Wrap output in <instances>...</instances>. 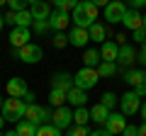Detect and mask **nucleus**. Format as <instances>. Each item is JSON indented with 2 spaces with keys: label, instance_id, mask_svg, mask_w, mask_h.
Masks as SVG:
<instances>
[{
  "label": "nucleus",
  "instance_id": "nucleus-1",
  "mask_svg": "<svg viewBox=\"0 0 146 136\" xmlns=\"http://www.w3.org/2000/svg\"><path fill=\"white\" fill-rule=\"evenodd\" d=\"M98 10L90 0H78V5L73 10V27H83V29H90L98 20Z\"/></svg>",
  "mask_w": 146,
  "mask_h": 136
},
{
  "label": "nucleus",
  "instance_id": "nucleus-2",
  "mask_svg": "<svg viewBox=\"0 0 146 136\" xmlns=\"http://www.w3.org/2000/svg\"><path fill=\"white\" fill-rule=\"evenodd\" d=\"M25 112H27V105H25V100H22V97H5L0 114L5 117V121L17 124L20 119H25Z\"/></svg>",
  "mask_w": 146,
  "mask_h": 136
},
{
  "label": "nucleus",
  "instance_id": "nucleus-3",
  "mask_svg": "<svg viewBox=\"0 0 146 136\" xmlns=\"http://www.w3.org/2000/svg\"><path fill=\"white\" fill-rule=\"evenodd\" d=\"M100 83V75H98V68H80L73 73V88H80V90H93L95 85Z\"/></svg>",
  "mask_w": 146,
  "mask_h": 136
},
{
  "label": "nucleus",
  "instance_id": "nucleus-4",
  "mask_svg": "<svg viewBox=\"0 0 146 136\" xmlns=\"http://www.w3.org/2000/svg\"><path fill=\"white\" fill-rule=\"evenodd\" d=\"M12 56L20 58L22 63H39L44 58V49L39 46V44H25L22 49H12Z\"/></svg>",
  "mask_w": 146,
  "mask_h": 136
},
{
  "label": "nucleus",
  "instance_id": "nucleus-5",
  "mask_svg": "<svg viewBox=\"0 0 146 136\" xmlns=\"http://www.w3.org/2000/svg\"><path fill=\"white\" fill-rule=\"evenodd\" d=\"M25 119L32 121L34 126H42V124H51V110L49 107H42V105H27V112H25Z\"/></svg>",
  "mask_w": 146,
  "mask_h": 136
},
{
  "label": "nucleus",
  "instance_id": "nucleus-6",
  "mask_svg": "<svg viewBox=\"0 0 146 136\" xmlns=\"http://www.w3.org/2000/svg\"><path fill=\"white\" fill-rule=\"evenodd\" d=\"M127 10H129V7H127L122 0H110V5L102 7V15H105V20H107L110 24H117V22L124 20Z\"/></svg>",
  "mask_w": 146,
  "mask_h": 136
},
{
  "label": "nucleus",
  "instance_id": "nucleus-7",
  "mask_svg": "<svg viewBox=\"0 0 146 136\" xmlns=\"http://www.w3.org/2000/svg\"><path fill=\"white\" fill-rule=\"evenodd\" d=\"M51 124L56 126V129H68V126H73V110L68 105H63V107H54V112H51Z\"/></svg>",
  "mask_w": 146,
  "mask_h": 136
},
{
  "label": "nucleus",
  "instance_id": "nucleus-8",
  "mask_svg": "<svg viewBox=\"0 0 146 136\" xmlns=\"http://www.w3.org/2000/svg\"><path fill=\"white\" fill-rule=\"evenodd\" d=\"M119 110H122V114H124V117H131V114H136V112L141 110V97L134 92V90L124 92V95L119 97Z\"/></svg>",
  "mask_w": 146,
  "mask_h": 136
},
{
  "label": "nucleus",
  "instance_id": "nucleus-9",
  "mask_svg": "<svg viewBox=\"0 0 146 136\" xmlns=\"http://www.w3.org/2000/svg\"><path fill=\"white\" fill-rule=\"evenodd\" d=\"M49 29L51 32H66L68 24H71V15L68 12H61V10H51V15H49Z\"/></svg>",
  "mask_w": 146,
  "mask_h": 136
},
{
  "label": "nucleus",
  "instance_id": "nucleus-10",
  "mask_svg": "<svg viewBox=\"0 0 146 136\" xmlns=\"http://www.w3.org/2000/svg\"><path fill=\"white\" fill-rule=\"evenodd\" d=\"M29 39H32L29 27H12V32H10V46L12 49H22L25 44H29Z\"/></svg>",
  "mask_w": 146,
  "mask_h": 136
},
{
  "label": "nucleus",
  "instance_id": "nucleus-11",
  "mask_svg": "<svg viewBox=\"0 0 146 136\" xmlns=\"http://www.w3.org/2000/svg\"><path fill=\"white\" fill-rule=\"evenodd\" d=\"M90 42L88 37V29H83V27H73L71 32H68V46L73 49H85Z\"/></svg>",
  "mask_w": 146,
  "mask_h": 136
},
{
  "label": "nucleus",
  "instance_id": "nucleus-12",
  "mask_svg": "<svg viewBox=\"0 0 146 136\" xmlns=\"http://www.w3.org/2000/svg\"><path fill=\"white\" fill-rule=\"evenodd\" d=\"M124 126H127V117L122 114V112H110L107 121H105V129H107L110 134H112V136H115V134H122Z\"/></svg>",
  "mask_w": 146,
  "mask_h": 136
},
{
  "label": "nucleus",
  "instance_id": "nucleus-13",
  "mask_svg": "<svg viewBox=\"0 0 146 136\" xmlns=\"http://www.w3.org/2000/svg\"><path fill=\"white\" fill-rule=\"evenodd\" d=\"M5 90H7V97H25L29 92V85H27L25 78H10Z\"/></svg>",
  "mask_w": 146,
  "mask_h": 136
},
{
  "label": "nucleus",
  "instance_id": "nucleus-14",
  "mask_svg": "<svg viewBox=\"0 0 146 136\" xmlns=\"http://www.w3.org/2000/svg\"><path fill=\"white\" fill-rule=\"evenodd\" d=\"M29 12L34 20H49L51 15V5L46 0H29Z\"/></svg>",
  "mask_w": 146,
  "mask_h": 136
},
{
  "label": "nucleus",
  "instance_id": "nucleus-15",
  "mask_svg": "<svg viewBox=\"0 0 146 136\" xmlns=\"http://www.w3.org/2000/svg\"><path fill=\"white\" fill-rule=\"evenodd\" d=\"M122 24H124V29H129V32H136V29H141L144 27V15H141L139 10H127V15H124V20H122Z\"/></svg>",
  "mask_w": 146,
  "mask_h": 136
},
{
  "label": "nucleus",
  "instance_id": "nucleus-16",
  "mask_svg": "<svg viewBox=\"0 0 146 136\" xmlns=\"http://www.w3.org/2000/svg\"><path fill=\"white\" fill-rule=\"evenodd\" d=\"M100 58L102 61H110V63H115L117 58H119V46H117L112 39H107V42L100 44Z\"/></svg>",
  "mask_w": 146,
  "mask_h": 136
},
{
  "label": "nucleus",
  "instance_id": "nucleus-17",
  "mask_svg": "<svg viewBox=\"0 0 146 136\" xmlns=\"http://www.w3.org/2000/svg\"><path fill=\"white\" fill-rule=\"evenodd\" d=\"M51 88L54 90H61V92H68V90L73 88V75L71 73H54L51 75Z\"/></svg>",
  "mask_w": 146,
  "mask_h": 136
},
{
  "label": "nucleus",
  "instance_id": "nucleus-18",
  "mask_svg": "<svg viewBox=\"0 0 146 136\" xmlns=\"http://www.w3.org/2000/svg\"><path fill=\"white\" fill-rule=\"evenodd\" d=\"M124 83L129 85L131 90L139 88V85L146 83V71H141V68H129V71H124Z\"/></svg>",
  "mask_w": 146,
  "mask_h": 136
},
{
  "label": "nucleus",
  "instance_id": "nucleus-19",
  "mask_svg": "<svg viewBox=\"0 0 146 136\" xmlns=\"http://www.w3.org/2000/svg\"><path fill=\"white\" fill-rule=\"evenodd\" d=\"M136 56H139V51H136L131 44H124V46H119V66L117 68H127V66H131V63L136 61Z\"/></svg>",
  "mask_w": 146,
  "mask_h": 136
},
{
  "label": "nucleus",
  "instance_id": "nucleus-20",
  "mask_svg": "<svg viewBox=\"0 0 146 136\" xmlns=\"http://www.w3.org/2000/svg\"><path fill=\"white\" fill-rule=\"evenodd\" d=\"M66 102L71 107H85V102H88V92L80 88H71L66 92Z\"/></svg>",
  "mask_w": 146,
  "mask_h": 136
},
{
  "label": "nucleus",
  "instance_id": "nucleus-21",
  "mask_svg": "<svg viewBox=\"0 0 146 136\" xmlns=\"http://www.w3.org/2000/svg\"><path fill=\"white\" fill-rule=\"evenodd\" d=\"M88 37H90V42H93V44H102V42H107L110 32H107V27H105L102 22H95V24L88 29Z\"/></svg>",
  "mask_w": 146,
  "mask_h": 136
},
{
  "label": "nucleus",
  "instance_id": "nucleus-22",
  "mask_svg": "<svg viewBox=\"0 0 146 136\" xmlns=\"http://www.w3.org/2000/svg\"><path fill=\"white\" fill-rule=\"evenodd\" d=\"M107 117H110V110H107V107H102L100 102H98V105H93V110H90V119H93L95 124L105 126V121H107Z\"/></svg>",
  "mask_w": 146,
  "mask_h": 136
},
{
  "label": "nucleus",
  "instance_id": "nucleus-23",
  "mask_svg": "<svg viewBox=\"0 0 146 136\" xmlns=\"http://www.w3.org/2000/svg\"><path fill=\"white\" fill-rule=\"evenodd\" d=\"M100 61H102V58H100L98 49H85V51H83V66L85 68H98Z\"/></svg>",
  "mask_w": 146,
  "mask_h": 136
},
{
  "label": "nucleus",
  "instance_id": "nucleus-24",
  "mask_svg": "<svg viewBox=\"0 0 146 136\" xmlns=\"http://www.w3.org/2000/svg\"><path fill=\"white\" fill-rule=\"evenodd\" d=\"M36 129H39V126H34L32 121H27V119H20V121L15 124L17 136H36Z\"/></svg>",
  "mask_w": 146,
  "mask_h": 136
},
{
  "label": "nucleus",
  "instance_id": "nucleus-25",
  "mask_svg": "<svg viewBox=\"0 0 146 136\" xmlns=\"http://www.w3.org/2000/svg\"><path fill=\"white\" fill-rule=\"evenodd\" d=\"M32 24H34V17H32L29 7L22 10V12H15V27H29L32 29Z\"/></svg>",
  "mask_w": 146,
  "mask_h": 136
},
{
  "label": "nucleus",
  "instance_id": "nucleus-26",
  "mask_svg": "<svg viewBox=\"0 0 146 136\" xmlns=\"http://www.w3.org/2000/svg\"><path fill=\"white\" fill-rule=\"evenodd\" d=\"M90 121V110H85V107H76L73 110V124L76 126H85Z\"/></svg>",
  "mask_w": 146,
  "mask_h": 136
},
{
  "label": "nucleus",
  "instance_id": "nucleus-27",
  "mask_svg": "<svg viewBox=\"0 0 146 136\" xmlns=\"http://www.w3.org/2000/svg\"><path fill=\"white\" fill-rule=\"evenodd\" d=\"M117 71H119L117 63H110V61H100V66H98V75L100 78H112Z\"/></svg>",
  "mask_w": 146,
  "mask_h": 136
},
{
  "label": "nucleus",
  "instance_id": "nucleus-28",
  "mask_svg": "<svg viewBox=\"0 0 146 136\" xmlns=\"http://www.w3.org/2000/svg\"><path fill=\"white\" fill-rule=\"evenodd\" d=\"M49 105L51 107H63L66 105V92H61V90H49Z\"/></svg>",
  "mask_w": 146,
  "mask_h": 136
},
{
  "label": "nucleus",
  "instance_id": "nucleus-29",
  "mask_svg": "<svg viewBox=\"0 0 146 136\" xmlns=\"http://www.w3.org/2000/svg\"><path fill=\"white\" fill-rule=\"evenodd\" d=\"M100 105L107 107L110 112H115V107L119 105V97H117L115 92H105V95H102V100H100Z\"/></svg>",
  "mask_w": 146,
  "mask_h": 136
},
{
  "label": "nucleus",
  "instance_id": "nucleus-30",
  "mask_svg": "<svg viewBox=\"0 0 146 136\" xmlns=\"http://www.w3.org/2000/svg\"><path fill=\"white\" fill-rule=\"evenodd\" d=\"M78 5V0H54V10H61V12H73Z\"/></svg>",
  "mask_w": 146,
  "mask_h": 136
},
{
  "label": "nucleus",
  "instance_id": "nucleus-31",
  "mask_svg": "<svg viewBox=\"0 0 146 136\" xmlns=\"http://www.w3.org/2000/svg\"><path fill=\"white\" fill-rule=\"evenodd\" d=\"M36 136H63V131L56 129L54 124H42L39 129H36Z\"/></svg>",
  "mask_w": 146,
  "mask_h": 136
},
{
  "label": "nucleus",
  "instance_id": "nucleus-32",
  "mask_svg": "<svg viewBox=\"0 0 146 136\" xmlns=\"http://www.w3.org/2000/svg\"><path fill=\"white\" fill-rule=\"evenodd\" d=\"M51 44H54V49H66L68 46V34L66 32H54Z\"/></svg>",
  "mask_w": 146,
  "mask_h": 136
},
{
  "label": "nucleus",
  "instance_id": "nucleus-33",
  "mask_svg": "<svg viewBox=\"0 0 146 136\" xmlns=\"http://www.w3.org/2000/svg\"><path fill=\"white\" fill-rule=\"evenodd\" d=\"M7 7H10L12 12H22L29 7V0H7Z\"/></svg>",
  "mask_w": 146,
  "mask_h": 136
},
{
  "label": "nucleus",
  "instance_id": "nucleus-34",
  "mask_svg": "<svg viewBox=\"0 0 146 136\" xmlns=\"http://www.w3.org/2000/svg\"><path fill=\"white\" fill-rule=\"evenodd\" d=\"M66 136H90V129L88 126H68V131H66Z\"/></svg>",
  "mask_w": 146,
  "mask_h": 136
},
{
  "label": "nucleus",
  "instance_id": "nucleus-35",
  "mask_svg": "<svg viewBox=\"0 0 146 136\" xmlns=\"http://www.w3.org/2000/svg\"><path fill=\"white\" fill-rule=\"evenodd\" d=\"M32 27H34L36 34H46V32H51V29H49V22H46V20H34V24H32Z\"/></svg>",
  "mask_w": 146,
  "mask_h": 136
},
{
  "label": "nucleus",
  "instance_id": "nucleus-36",
  "mask_svg": "<svg viewBox=\"0 0 146 136\" xmlns=\"http://www.w3.org/2000/svg\"><path fill=\"white\" fill-rule=\"evenodd\" d=\"M131 42H139V44L146 42V29H144V27H141V29H136V32H131Z\"/></svg>",
  "mask_w": 146,
  "mask_h": 136
},
{
  "label": "nucleus",
  "instance_id": "nucleus-37",
  "mask_svg": "<svg viewBox=\"0 0 146 136\" xmlns=\"http://www.w3.org/2000/svg\"><path fill=\"white\" fill-rule=\"evenodd\" d=\"M122 136H139V126L127 124V126H124V131H122Z\"/></svg>",
  "mask_w": 146,
  "mask_h": 136
},
{
  "label": "nucleus",
  "instance_id": "nucleus-38",
  "mask_svg": "<svg viewBox=\"0 0 146 136\" xmlns=\"http://www.w3.org/2000/svg\"><path fill=\"white\" fill-rule=\"evenodd\" d=\"M90 136H112V134H110L105 126H100V129H93V131H90Z\"/></svg>",
  "mask_w": 146,
  "mask_h": 136
},
{
  "label": "nucleus",
  "instance_id": "nucleus-39",
  "mask_svg": "<svg viewBox=\"0 0 146 136\" xmlns=\"http://www.w3.org/2000/svg\"><path fill=\"white\" fill-rule=\"evenodd\" d=\"M34 97H36V95H34V92L29 90V92H27V95H25L22 100H25V105H34Z\"/></svg>",
  "mask_w": 146,
  "mask_h": 136
},
{
  "label": "nucleus",
  "instance_id": "nucleus-40",
  "mask_svg": "<svg viewBox=\"0 0 146 136\" xmlns=\"http://www.w3.org/2000/svg\"><path fill=\"white\" fill-rule=\"evenodd\" d=\"M5 24H10V27H15V12H7V15H5Z\"/></svg>",
  "mask_w": 146,
  "mask_h": 136
},
{
  "label": "nucleus",
  "instance_id": "nucleus-41",
  "mask_svg": "<svg viewBox=\"0 0 146 136\" xmlns=\"http://www.w3.org/2000/svg\"><path fill=\"white\" fill-rule=\"evenodd\" d=\"M115 44H117V46H124V44H127V34H117V37H115Z\"/></svg>",
  "mask_w": 146,
  "mask_h": 136
},
{
  "label": "nucleus",
  "instance_id": "nucleus-42",
  "mask_svg": "<svg viewBox=\"0 0 146 136\" xmlns=\"http://www.w3.org/2000/svg\"><path fill=\"white\" fill-rule=\"evenodd\" d=\"M131 10H139V7H144V0H129Z\"/></svg>",
  "mask_w": 146,
  "mask_h": 136
},
{
  "label": "nucleus",
  "instance_id": "nucleus-43",
  "mask_svg": "<svg viewBox=\"0 0 146 136\" xmlns=\"http://www.w3.org/2000/svg\"><path fill=\"white\" fill-rule=\"evenodd\" d=\"M90 3H93L95 7H107L110 5V0H90Z\"/></svg>",
  "mask_w": 146,
  "mask_h": 136
},
{
  "label": "nucleus",
  "instance_id": "nucleus-44",
  "mask_svg": "<svg viewBox=\"0 0 146 136\" xmlns=\"http://www.w3.org/2000/svg\"><path fill=\"white\" fill-rule=\"evenodd\" d=\"M134 92L139 95V97H144V95H146V83H144V85H139V88H134Z\"/></svg>",
  "mask_w": 146,
  "mask_h": 136
},
{
  "label": "nucleus",
  "instance_id": "nucleus-45",
  "mask_svg": "<svg viewBox=\"0 0 146 136\" xmlns=\"http://www.w3.org/2000/svg\"><path fill=\"white\" fill-rule=\"evenodd\" d=\"M136 61H139L141 66H146V53H139V56H136Z\"/></svg>",
  "mask_w": 146,
  "mask_h": 136
},
{
  "label": "nucleus",
  "instance_id": "nucleus-46",
  "mask_svg": "<svg viewBox=\"0 0 146 136\" xmlns=\"http://www.w3.org/2000/svg\"><path fill=\"white\" fill-rule=\"evenodd\" d=\"M139 112H141V117H144V121H146V102H141V110Z\"/></svg>",
  "mask_w": 146,
  "mask_h": 136
},
{
  "label": "nucleus",
  "instance_id": "nucleus-47",
  "mask_svg": "<svg viewBox=\"0 0 146 136\" xmlns=\"http://www.w3.org/2000/svg\"><path fill=\"white\" fill-rule=\"evenodd\" d=\"M139 136H146V121H144V124L139 126Z\"/></svg>",
  "mask_w": 146,
  "mask_h": 136
},
{
  "label": "nucleus",
  "instance_id": "nucleus-48",
  "mask_svg": "<svg viewBox=\"0 0 146 136\" xmlns=\"http://www.w3.org/2000/svg\"><path fill=\"white\" fill-rule=\"evenodd\" d=\"M3 27H5V17L0 15V32H3Z\"/></svg>",
  "mask_w": 146,
  "mask_h": 136
},
{
  "label": "nucleus",
  "instance_id": "nucleus-49",
  "mask_svg": "<svg viewBox=\"0 0 146 136\" xmlns=\"http://www.w3.org/2000/svg\"><path fill=\"white\" fill-rule=\"evenodd\" d=\"M3 136H17V131L12 129V131H7V134H3Z\"/></svg>",
  "mask_w": 146,
  "mask_h": 136
},
{
  "label": "nucleus",
  "instance_id": "nucleus-50",
  "mask_svg": "<svg viewBox=\"0 0 146 136\" xmlns=\"http://www.w3.org/2000/svg\"><path fill=\"white\" fill-rule=\"evenodd\" d=\"M3 126H5V117L0 114V129H3Z\"/></svg>",
  "mask_w": 146,
  "mask_h": 136
},
{
  "label": "nucleus",
  "instance_id": "nucleus-51",
  "mask_svg": "<svg viewBox=\"0 0 146 136\" xmlns=\"http://www.w3.org/2000/svg\"><path fill=\"white\" fill-rule=\"evenodd\" d=\"M139 53H146V42L141 44V51H139Z\"/></svg>",
  "mask_w": 146,
  "mask_h": 136
},
{
  "label": "nucleus",
  "instance_id": "nucleus-52",
  "mask_svg": "<svg viewBox=\"0 0 146 136\" xmlns=\"http://www.w3.org/2000/svg\"><path fill=\"white\" fill-rule=\"evenodd\" d=\"M3 5H7V0H0V7H3Z\"/></svg>",
  "mask_w": 146,
  "mask_h": 136
},
{
  "label": "nucleus",
  "instance_id": "nucleus-53",
  "mask_svg": "<svg viewBox=\"0 0 146 136\" xmlns=\"http://www.w3.org/2000/svg\"><path fill=\"white\" fill-rule=\"evenodd\" d=\"M3 102H5V100H3V97H0V110H3Z\"/></svg>",
  "mask_w": 146,
  "mask_h": 136
},
{
  "label": "nucleus",
  "instance_id": "nucleus-54",
  "mask_svg": "<svg viewBox=\"0 0 146 136\" xmlns=\"http://www.w3.org/2000/svg\"><path fill=\"white\" fill-rule=\"evenodd\" d=\"M144 29H146V15H144Z\"/></svg>",
  "mask_w": 146,
  "mask_h": 136
},
{
  "label": "nucleus",
  "instance_id": "nucleus-55",
  "mask_svg": "<svg viewBox=\"0 0 146 136\" xmlns=\"http://www.w3.org/2000/svg\"><path fill=\"white\" fill-rule=\"evenodd\" d=\"M144 7H146V0H144Z\"/></svg>",
  "mask_w": 146,
  "mask_h": 136
},
{
  "label": "nucleus",
  "instance_id": "nucleus-56",
  "mask_svg": "<svg viewBox=\"0 0 146 136\" xmlns=\"http://www.w3.org/2000/svg\"><path fill=\"white\" fill-rule=\"evenodd\" d=\"M122 3H124V0H122Z\"/></svg>",
  "mask_w": 146,
  "mask_h": 136
},
{
  "label": "nucleus",
  "instance_id": "nucleus-57",
  "mask_svg": "<svg viewBox=\"0 0 146 136\" xmlns=\"http://www.w3.org/2000/svg\"><path fill=\"white\" fill-rule=\"evenodd\" d=\"M0 136H3V134H0Z\"/></svg>",
  "mask_w": 146,
  "mask_h": 136
}]
</instances>
